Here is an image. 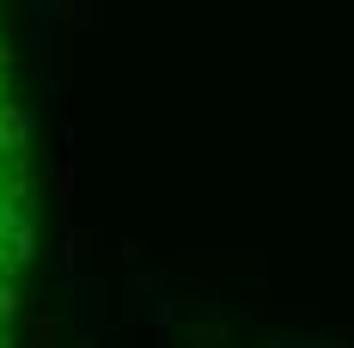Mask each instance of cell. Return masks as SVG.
<instances>
[{
    "label": "cell",
    "mask_w": 354,
    "mask_h": 348,
    "mask_svg": "<svg viewBox=\"0 0 354 348\" xmlns=\"http://www.w3.org/2000/svg\"><path fill=\"white\" fill-rule=\"evenodd\" d=\"M31 269V183H25V116L12 98V73L0 49V348H12L19 300Z\"/></svg>",
    "instance_id": "6da1fadb"
}]
</instances>
